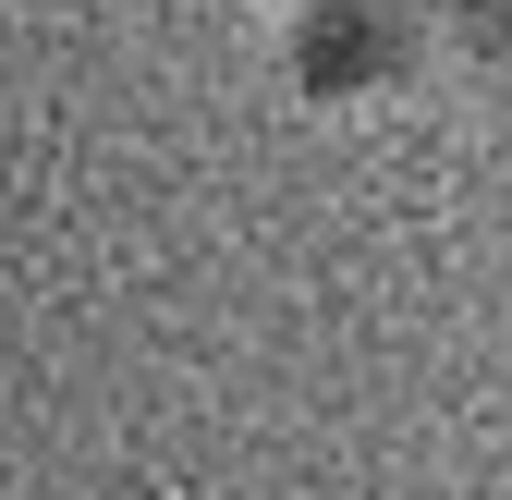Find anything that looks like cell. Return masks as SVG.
I'll use <instances>...</instances> for the list:
<instances>
[{
	"mask_svg": "<svg viewBox=\"0 0 512 500\" xmlns=\"http://www.w3.org/2000/svg\"><path fill=\"white\" fill-rule=\"evenodd\" d=\"M439 74V0H281L293 110H378Z\"/></svg>",
	"mask_w": 512,
	"mask_h": 500,
	"instance_id": "6da1fadb",
	"label": "cell"
},
{
	"mask_svg": "<svg viewBox=\"0 0 512 500\" xmlns=\"http://www.w3.org/2000/svg\"><path fill=\"white\" fill-rule=\"evenodd\" d=\"M439 61L500 74V61H512V0H439Z\"/></svg>",
	"mask_w": 512,
	"mask_h": 500,
	"instance_id": "7a4b0ae2",
	"label": "cell"
}]
</instances>
